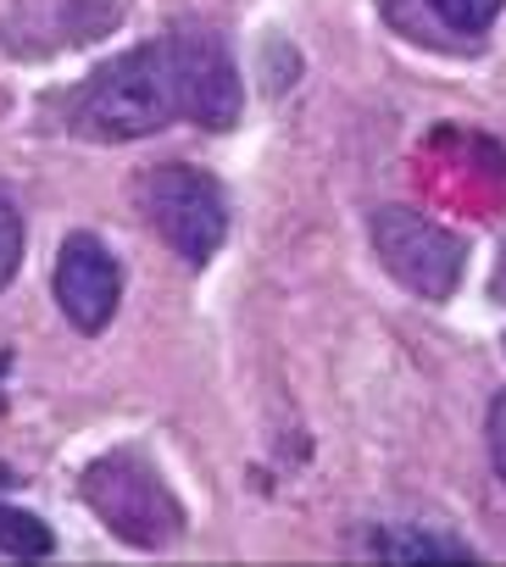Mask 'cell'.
I'll return each instance as SVG.
<instances>
[{"instance_id":"cell-1","label":"cell","mask_w":506,"mask_h":567,"mask_svg":"<svg viewBox=\"0 0 506 567\" xmlns=\"http://www.w3.org/2000/svg\"><path fill=\"white\" fill-rule=\"evenodd\" d=\"M173 117H178V90H173L167 40L95 68V79L73 95V128L84 140H106V145L156 134Z\"/></svg>"},{"instance_id":"cell-2","label":"cell","mask_w":506,"mask_h":567,"mask_svg":"<svg viewBox=\"0 0 506 567\" xmlns=\"http://www.w3.org/2000/svg\"><path fill=\"white\" fill-rule=\"evenodd\" d=\"M84 506L123 539V545H140V550H156V545H173L184 534V506L178 495L167 489V478L134 456V451H112V456H95L84 467Z\"/></svg>"},{"instance_id":"cell-3","label":"cell","mask_w":506,"mask_h":567,"mask_svg":"<svg viewBox=\"0 0 506 567\" xmlns=\"http://www.w3.org/2000/svg\"><path fill=\"white\" fill-rule=\"evenodd\" d=\"M140 206H145L151 228H156L184 261L217 256V245H223V234H228V200H223L217 178L200 173V167H178V162L151 167L145 184H140Z\"/></svg>"},{"instance_id":"cell-4","label":"cell","mask_w":506,"mask_h":567,"mask_svg":"<svg viewBox=\"0 0 506 567\" xmlns=\"http://www.w3.org/2000/svg\"><path fill=\"white\" fill-rule=\"evenodd\" d=\"M373 250L390 267V278L406 284L423 301H451V290L462 284V267H467V245L412 206L373 212Z\"/></svg>"},{"instance_id":"cell-5","label":"cell","mask_w":506,"mask_h":567,"mask_svg":"<svg viewBox=\"0 0 506 567\" xmlns=\"http://www.w3.org/2000/svg\"><path fill=\"white\" fill-rule=\"evenodd\" d=\"M167 62H173V90L178 112L211 134L239 123V73L228 62V45L206 23H184L167 34Z\"/></svg>"},{"instance_id":"cell-6","label":"cell","mask_w":506,"mask_h":567,"mask_svg":"<svg viewBox=\"0 0 506 567\" xmlns=\"http://www.w3.org/2000/svg\"><path fill=\"white\" fill-rule=\"evenodd\" d=\"M123 296V272L112 261V250L95 234H68L62 256H56V301L68 312V323L79 334H101L117 312Z\"/></svg>"},{"instance_id":"cell-7","label":"cell","mask_w":506,"mask_h":567,"mask_svg":"<svg viewBox=\"0 0 506 567\" xmlns=\"http://www.w3.org/2000/svg\"><path fill=\"white\" fill-rule=\"evenodd\" d=\"M373 556H384V561H467L473 550L462 545V539H451V534H428V528H384V534H373V545H368Z\"/></svg>"},{"instance_id":"cell-8","label":"cell","mask_w":506,"mask_h":567,"mask_svg":"<svg viewBox=\"0 0 506 567\" xmlns=\"http://www.w3.org/2000/svg\"><path fill=\"white\" fill-rule=\"evenodd\" d=\"M51 528L34 517V512H18V506H0V550L7 556H51Z\"/></svg>"},{"instance_id":"cell-9","label":"cell","mask_w":506,"mask_h":567,"mask_svg":"<svg viewBox=\"0 0 506 567\" xmlns=\"http://www.w3.org/2000/svg\"><path fill=\"white\" fill-rule=\"evenodd\" d=\"M423 7L456 34H484L500 12V0H423Z\"/></svg>"},{"instance_id":"cell-10","label":"cell","mask_w":506,"mask_h":567,"mask_svg":"<svg viewBox=\"0 0 506 567\" xmlns=\"http://www.w3.org/2000/svg\"><path fill=\"white\" fill-rule=\"evenodd\" d=\"M18 261H23V223H18V206L0 195V290L12 284Z\"/></svg>"},{"instance_id":"cell-11","label":"cell","mask_w":506,"mask_h":567,"mask_svg":"<svg viewBox=\"0 0 506 567\" xmlns=\"http://www.w3.org/2000/svg\"><path fill=\"white\" fill-rule=\"evenodd\" d=\"M489 462L506 484V395H495V406H489Z\"/></svg>"},{"instance_id":"cell-12","label":"cell","mask_w":506,"mask_h":567,"mask_svg":"<svg viewBox=\"0 0 506 567\" xmlns=\"http://www.w3.org/2000/svg\"><path fill=\"white\" fill-rule=\"evenodd\" d=\"M7 368H12V357H7V351H0V373H7Z\"/></svg>"}]
</instances>
